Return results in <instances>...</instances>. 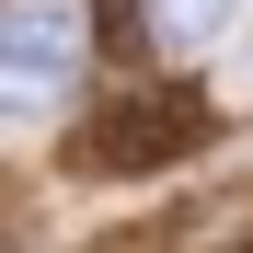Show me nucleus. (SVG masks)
<instances>
[{"mask_svg": "<svg viewBox=\"0 0 253 253\" xmlns=\"http://www.w3.org/2000/svg\"><path fill=\"white\" fill-rule=\"evenodd\" d=\"M138 12H150V35H161V46H207V35H230V12H242V0H138Z\"/></svg>", "mask_w": 253, "mask_h": 253, "instance_id": "obj_3", "label": "nucleus"}, {"mask_svg": "<svg viewBox=\"0 0 253 253\" xmlns=\"http://www.w3.org/2000/svg\"><path fill=\"white\" fill-rule=\"evenodd\" d=\"M69 81H81V12H58V0H0V104L46 115Z\"/></svg>", "mask_w": 253, "mask_h": 253, "instance_id": "obj_2", "label": "nucleus"}, {"mask_svg": "<svg viewBox=\"0 0 253 253\" xmlns=\"http://www.w3.org/2000/svg\"><path fill=\"white\" fill-rule=\"evenodd\" d=\"M207 138H219V104H207L196 81H126V92H104V115L81 126L69 173H92V184H150V173H173V161H196Z\"/></svg>", "mask_w": 253, "mask_h": 253, "instance_id": "obj_1", "label": "nucleus"}]
</instances>
